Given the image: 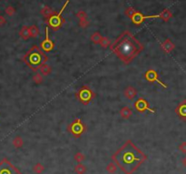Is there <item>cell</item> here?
I'll use <instances>...</instances> for the list:
<instances>
[{"mask_svg":"<svg viewBox=\"0 0 186 174\" xmlns=\"http://www.w3.org/2000/svg\"><path fill=\"white\" fill-rule=\"evenodd\" d=\"M114 160L121 170L131 174L144 162L145 156L131 141H128L115 154Z\"/></svg>","mask_w":186,"mask_h":174,"instance_id":"1","label":"cell"},{"mask_svg":"<svg viewBox=\"0 0 186 174\" xmlns=\"http://www.w3.org/2000/svg\"><path fill=\"white\" fill-rule=\"evenodd\" d=\"M0 174H20V172L7 161L0 162Z\"/></svg>","mask_w":186,"mask_h":174,"instance_id":"2","label":"cell"},{"mask_svg":"<svg viewBox=\"0 0 186 174\" xmlns=\"http://www.w3.org/2000/svg\"><path fill=\"white\" fill-rule=\"evenodd\" d=\"M68 4V1L65 4V6H64V7L62 8V10L59 12V14L57 16H55V17H53L51 19H50V24L53 26V27H57L60 22H61V19H60V16H61V14H62V12L64 11V9H65V7H66V5Z\"/></svg>","mask_w":186,"mask_h":174,"instance_id":"3","label":"cell"}]
</instances>
